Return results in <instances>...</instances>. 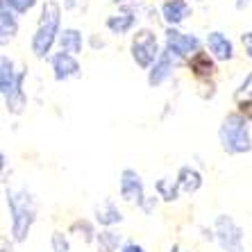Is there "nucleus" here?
I'll return each instance as SVG.
<instances>
[{
	"label": "nucleus",
	"mask_w": 252,
	"mask_h": 252,
	"mask_svg": "<svg viewBox=\"0 0 252 252\" xmlns=\"http://www.w3.org/2000/svg\"><path fill=\"white\" fill-rule=\"evenodd\" d=\"M57 30H59V7L55 2H46L41 12V21H39V30H36L34 41H32V48H34V53L39 57H43L50 50L55 36H57Z\"/></svg>",
	"instance_id": "f257e3e1"
},
{
	"label": "nucleus",
	"mask_w": 252,
	"mask_h": 252,
	"mask_svg": "<svg viewBox=\"0 0 252 252\" xmlns=\"http://www.w3.org/2000/svg\"><path fill=\"white\" fill-rule=\"evenodd\" d=\"M220 141L227 153H248L250 150V136H248L246 121L239 114L225 118L223 127H220Z\"/></svg>",
	"instance_id": "f03ea898"
},
{
	"label": "nucleus",
	"mask_w": 252,
	"mask_h": 252,
	"mask_svg": "<svg viewBox=\"0 0 252 252\" xmlns=\"http://www.w3.org/2000/svg\"><path fill=\"white\" fill-rule=\"evenodd\" d=\"M9 209H12V216H14V236H16V241H23L32 220H34L32 198L25 191L9 193Z\"/></svg>",
	"instance_id": "7ed1b4c3"
},
{
	"label": "nucleus",
	"mask_w": 252,
	"mask_h": 252,
	"mask_svg": "<svg viewBox=\"0 0 252 252\" xmlns=\"http://www.w3.org/2000/svg\"><path fill=\"white\" fill-rule=\"evenodd\" d=\"M157 39H155L153 32H148V30H141L139 34L134 36V41H132V57L139 66L148 68V66L153 64L155 59H157Z\"/></svg>",
	"instance_id": "20e7f679"
},
{
	"label": "nucleus",
	"mask_w": 252,
	"mask_h": 252,
	"mask_svg": "<svg viewBox=\"0 0 252 252\" xmlns=\"http://www.w3.org/2000/svg\"><path fill=\"white\" fill-rule=\"evenodd\" d=\"M216 232H218V243L225 252H241V229L234 225V220L227 216H220L216 223Z\"/></svg>",
	"instance_id": "39448f33"
},
{
	"label": "nucleus",
	"mask_w": 252,
	"mask_h": 252,
	"mask_svg": "<svg viewBox=\"0 0 252 252\" xmlns=\"http://www.w3.org/2000/svg\"><path fill=\"white\" fill-rule=\"evenodd\" d=\"M166 46H168V53H175L180 57L184 55H191V53H198V39L191 34H182V32H177V30H168L166 32Z\"/></svg>",
	"instance_id": "423d86ee"
},
{
	"label": "nucleus",
	"mask_w": 252,
	"mask_h": 252,
	"mask_svg": "<svg viewBox=\"0 0 252 252\" xmlns=\"http://www.w3.org/2000/svg\"><path fill=\"white\" fill-rule=\"evenodd\" d=\"M0 66H2V70H0V89H2V95H5V100H9L18 91V89L23 87V75L14 80L12 62H9L7 57H2Z\"/></svg>",
	"instance_id": "0eeeda50"
},
{
	"label": "nucleus",
	"mask_w": 252,
	"mask_h": 252,
	"mask_svg": "<svg viewBox=\"0 0 252 252\" xmlns=\"http://www.w3.org/2000/svg\"><path fill=\"white\" fill-rule=\"evenodd\" d=\"M121 193L129 202H141L143 200V184L134 170H125L123 180H121Z\"/></svg>",
	"instance_id": "6e6552de"
},
{
	"label": "nucleus",
	"mask_w": 252,
	"mask_h": 252,
	"mask_svg": "<svg viewBox=\"0 0 252 252\" xmlns=\"http://www.w3.org/2000/svg\"><path fill=\"white\" fill-rule=\"evenodd\" d=\"M53 68L57 80H68V77L80 75V64L75 62V57L70 53H59L53 59Z\"/></svg>",
	"instance_id": "1a4fd4ad"
},
{
	"label": "nucleus",
	"mask_w": 252,
	"mask_h": 252,
	"mask_svg": "<svg viewBox=\"0 0 252 252\" xmlns=\"http://www.w3.org/2000/svg\"><path fill=\"white\" fill-rule=\"evenodd\" d=\"M207 46L214 53L216 59H229L232 57V43L227 41V36H223L220 32H211L207 36Z\"/></svg>",
	"instance_id": "9d476101"
},
{
	"label": "nucleus",
	"mask_w": 252,
	"mask_h": 252,
	"mask_svg": "<svg viewBox=\"0 0 252 252\" xmlns=\"http://www.w3.org/2000/svg\"><path fill=\"white\" fill-rule=\"evenodd\" d=\"M164 18L166 23L175 25V23H182L184 18L189 16V5L184 2V0H170V2H166L164 5Z\"/></svg>",
	"instance_id": "9b49d317"
},
{
	"label": "nucleus",
	"mask_w": 252,
	"mask_h": 252,
	"mask_svg": "<svg viewBox=\"0 0 252 252\" xmlns=\"http://www.w3.org/2000/svg\"><path fill=\"white\" fill-rule=\"evenodd\" d=\"M16 18L14 14L9 12V5H7V0H2V5H0V34H2V41H7L9 36L16 34Z\"/></svg>",
	"instance_id": "f8f14e48"
},
{
	"label": "nucleus",
	"mask_w": 252,
	"mask_h": 252,
	"mask_svg": "<svg viewBox=\"0 0 252 252\" xmlns=\"http://www.w3.org/2000/svg\"><path fill=\"white\" fill-rule=\"evenodd\" d=\"M59 46H62V53H80L82 50V34L77 30H64V34L59 36Z\"/></svg>",
	"instance_id": "ddd939ff"
},
{
	"label": "nucleus",
	"mask_w": 252,
	"mask_h": 252,
	"mask_svg": "<svg viewBox=\"0 0 252 252\" xmlns=\"http://www.w3.org/2000/svg\"><path fill=\"white\" fill-rule=\"evenodd\" d=\"M170 57H168V53H164L161 55V57L157 59V64L153 66V70H150V77H148V80H150V84H161L166 80V77L170 75Z\"/></svg>",
	"instance_id": "4468645a"
},
{
	"label": "nucleus",
	"mask_w": 252,
	"mask_h": 252,
	"mask_svg": "<svg viewBox=\"0 0 252 252\" xmlns=\"http://www.w3.org/2000/svg\"><path fill=\"white\" fill-rule=\"evenodd\" d=\"M134 25V16L132 14H116V16H109V21H107V28L112 30L114 34H125L129 28Z\"/></svg>",
	"instance_id": "2eb2a0df"
},
{
	"label": "nucleus",
	"mask_w": 252,
	"mask_h": 252,
	"mask_svg": "<svg viewBox=\"0 0 252 252\" xmlns=\"http://www.w3.org/2000/svg\"><path fill=\"white\" fill-rule=\"evenodd\" d=\"M177 187L182 189V191H187V193H191V191H195V189L200 187V175L195 173V170H191V168H182L180 170Z\"/></svg>",
	"instance_id": "dca6fc26"
},
{
	"label": "nucleus",
	"mask_w": 252,
	"mask_h": 252,
	"mask_svg": "<svg viewBox=\"0 0 252 252\" xmlns=\"http://www.w3.org/2000/svg\"><path fill=\"white\" fill-rule=\"evenodd\" d=\"M98 220L102 225H112V223H118V220H121V214H118V209L114 205H105L98 209Z\"/></svg>",
	"instance_id": "f3484780"
},
{
	"label": "nucleus",
	"mask_w": 252,
	"mask_h": 252,
	"mask_svg": "<svg viewBox=\"0 0 252 252\" xmlns=\"http://www.w3.org/2000/svg\"><path fill=\"white\" fill-rule=\"evenodd\" d=\"M191 68H193L198 75H211L214 66H211V62H209L207 55H195V57L191 59Z\"/></svg>",
	"instance_id": "a211bd4d"
},
{
	"label": "nucleus",
	"mask_w": 252,
	"mask_h": 252,
	"mask_svg": "<svg viewBox=\"0 0 252 252\" xmlns=\"http://www.w3.org/2000/svg\"><path fill=\"white\" fill-rule=\"evenodd\" d=\"M118 246V236L112 232L100 234V252H114V248Z\"/></svg>",
	"instance_id": "6ab92c4d"
},
{
	"label": "nucleus",
	"mask_w": 252,
	"mask_h": 252,
	"mask_svg": "<svg viewBox=\"0 0 252 252\" xmlns=\"http://www.w3.org/2000/svg\"><path fill=\"white\" fill-rule=\"evenodd\" d=\"M7 5L9 7H14L16 12H28V9H32L34 7V0H7Z\"/></svg>",
	"instance_id": "aec40b11"
},
{
	"label": "nucleus",
	"mask_w": 252,
	"mask_h": 252,
	"mask_svg": "<svg viewBox=\"0 0 252 252\" xmlns=\"http://www.w3.org/2000/svg\"><path fill=\"white\" fill-rule=\"evenodd\" d=\"M53 243H55V252H66L68 250V243H66L64 234H59V232L53 234Z\"/></svg>",
	"instance_id": "412c9836"
},
{
	"label": "nucleus",
	"mask_w": 252,
	"mask_h": 252,
	"mask_svg": "<svg viewBox=\"0 0 252 252\" xmlns=\"http://www.w3.org/2000/svg\"><path fill=\"white\" fill-rule=\"evenodd\" d=\"M243 95H246V98H252V73L248 75V80L243 82V87H241V91H239V98H243Z\"/></svg>",
	"instance_id": "4be33fe9"
},
{
	"label": "nucleus",
	"mask_w": 252,
	"mask_h": 252,
	"mask_svg": "<svg viewBox=\"0 0 252 252\" xmlns=\"http://www.w3.org/2000/svg\"><path fill=\"white\" fill-rule=\"evenodd\" d=\"M243 46H246L248 55L252 57V32H250V34H243Z\"/></svg>",
	"instance_id": "5701e85b"
},
{
	"label": "nucleus",
	"mask_w": 252,
	"mask_h": 252,
	"mask_svg": "<svg viewBox=\"0 0 252 252\" xmlns=\"http://www.w3.org/2000/svg\"><path fill=\"white\" fill-rule=\"evenodd\" d=\"M123 252H143V250H141L139 246H127V248H125Z\"/></svg>",
	"instance_id": "b1692460"
},
{
	"label": "nucleus",
	"mask_w": 252,
	"mask_h": 252,
	"mask_svg": "<svg viewBox=\"0 0 252 252\" xmlns=\"http://www.w3.org/2000/svg\"><path fill=\"white\" fill-rule=\"evenodd\" d=\"M116 2H123V0H116Z\"/></svg>",
	"instance_id": "393cba45"
}]
</instances>
